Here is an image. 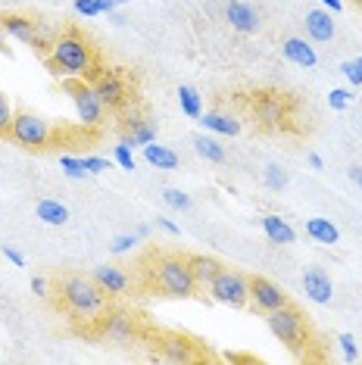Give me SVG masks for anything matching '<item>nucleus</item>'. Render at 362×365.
Here are the masks:
<instances>
[{
  "label": "nucleus",
  "instance_id": "2f4dec72",
  "mask_svg": "<svg viewBox=\"0 0 362 365\" xmlns=\"http://www.w3.org/2000/svg\"><path fill=\"white\" fill-rule=\"evenodd\" d=\"M341 72H343V78H347L353 88H359L362 85V56H356V60H347L341 66Z\"/></svg>",
  "mask_w": 362,
  "mask_h": 365
},
{
  "label": "nucleus",
  "instance_id": "a18cd8bd",
  "mask_svg": "<svg viewBox=\"0 0 362 365\" xmlns=\"http://www.w3.org/2000/svg\"><path fill=\"white\" fill-rule=\"evenodd\" d=\"M319 4H322L325 10H331V13H341L343 10V0H319Z\"/></svg>",
  "mask_w": 362,
  "mask_h": 365
},
{
  "label": "nucleus",
  "instance_id": "4c0bfd02",
  "mask_svg": "<svg viewBox=\"0 0 362 365\" xmlns=\"http://www.w3.org/2000/svg\"><path fill=\"white\" fill-rule=\"evenodd\" d=\"M81 160H85L88 175H100V172L110 169V160H103V156H81Z\"/></svg>",
  "mask_w": 362,
  "mask_h": 365
},
{
  "label": "nucleus",
  "instance_id": "9d476101",
  "mask_svg": "<svg viewBox=\"0 0 362 365\" xmlns=\"http://www.w3.org/2000/svg\"><path fill=\"white\" fill-rule=\"evenodd\" d=\"M284 303H287V294L275 284V281H269L262 275L250 278V306H253V309L272 312V309H278V306H284Z\"/></svg>",
  "mask_w": 362,
  "mask_h": 365
},
{
  "label": "nucleus",
  "instance_id": "5701e85b",
  "mask_svg": "<svg viewBox=\"0 0 362 365\" xmlns=\"http://www.w3.org/2000/svg\"><path fill=\"white\" fill-rule=\"evenodd\" d=\"M60 35H63V31L56 29L51 19H35V44H31V47H35L41 56H47L53 51V44H56V38H60Z\"/></svg>",
  "mask_w": 362,
  "mask_h": 365
},
{
  "label": "nucleus",
  "instance_id": "f8f14e48",
  "mask_svg": "<svg viewBox=\"0 0 362 365\" xmlns=\"http://www.w3.org/2000/svg\"><path fill=\"white\" fill-rule=\"evenodd\" d=\"M225 19H228V26L237 29V31H244V35H253V31L259 29L257 6L244 4V0H228V4H225Z\"/></svg>",
  "mask_w": 362,
  "mask_h": 365
},
{
  "label": "nucleus",
  "instance_id": "c756f323",
  "mask_svg": "<svg viewBox=\"0 0 362 365\" xmlns=\"http://www.w3.org/2000/svg\"><path fill=\"white\" fill-rule=\"evenodd\" d=\"M13 115H16V110H13V101L4 94V91H0V138H6V135H10Z\"/></svg>",
  "mask_w": 362,
  "mask_h": 365
},
{
  "label": "nucleus",
  "instance_id": "c85d7f7f",
  "mask_svg": "<svg viewBox=\"0 0 362 365\" xmlns=\"http://www.w3.org/2000/svg\"><path fill=\"white\" fill-rule=\"evenodd\" d=\"M60 169L76 181L88 178V169H85V160H81V156H60Z\"/></svg>",
  "mask_w": 362,
  "mask_h": 365
},
{
  "label": "nucleus",
  "instance_id": "423d86ee",
  "mask_svg": "<svg viewBox=\"0 0 362 365\" xmlns=\"http://www.w3.org/2000/svg\"><path fill=\"white\" fill-rule=\"evenodd\" d=\"M66 94H69L72 106H76V115L85 128H100L103 125V115H106V106L100 103L97 91L90 81L85 78H66Z\"/></svg>",
  "mask_w": 362,
  "mask_h": 365
},
{
  "label": "nucleus",
  "instance_id": "412c9836",
  "mask_svg": "<svg viewBox=\"0 0 362 365\" xmlns=\"http://www.w3.org/2000/svg\"><path fill=\"white\" fill-rule=\"evenodd\" d=\"M306 35L312 41H334V19L331 10H309L306 13Z\"/></svg>",
  "mask_w": 362,
  "mask_h": 365
},
{
  "label": "nucleus",
  "instance_id": "37998d69",
  "mask_svg": "<svg viewBox=\"0 0 362 365\" xmlns=\"http://www.w3.org/2000/svg\"><path fill=\"white\" fill-rule=\"evenodd\" d=\"M122 4H125V0H97V6H100V13H113V10H119Z\"/></svg>",
  "mask_w": 362,
  "mask_h": 365
},
{
  "label": "nucleus",
  "instance_id": "ea45409f",
  "mask_svg": "<svg viewBox=\"0 0 362 365\" xmlns=\"http://www.w3.org/2000/svg\"><path fill=\"white\" fill-rule=\"evenodd\" d=\"M31 290H35V297L47 300V297H51V281H47L44 275H35V278H31Z\"/></svg>",
  "mask_w": 362,
  "mask_h": 365
},
{
  "label": "nucleus",
  "instance_id": "9b49d317",
  "mask_svg": "<svg viewBox=\"0 0 362 365\" xmlns=\"http://www.w3.org/2000/svg\"><path fill=\"white\" fill-rule=\"evenodd\" d=\"M103 334L116 344H128L138 334V322L131 312H103Z\"/></svg>",
  "mask_w": 362,
  "mask_h": 365
},
{
  "label": "nucleus",
  "instance_id": "8fccbe9b",
  "mask_svg": "<svg viewBox=\"0 0 362 365\" xmlns=\"http://www.w3.org/2000/svg\"><path fill=\"white\" fill-rule=\"evenodd\" d=\"M138 237H150V225H138Z\"/></svg>",
  "mask_w": 362,
  "mask_h": 365
},
{
  "label": "nucleus",
  "instance_id": "49530a36",
  "mask_svg": "<svg viewBox=\"0 0 362 365\" xmlns=\"http://www.w3.org/2000/svg\"><path fill=\"white\" fill-rule=\"evenodd\" d=\"M306 160H309V165H312L316 172H322V169H325V163H322V156H319V153H309Z\"/></svg>",
  "mask_w": 362,
  "mask_h": 365
},
{
  "label": "nucleus",
  "instance_id": "f03ea898",
  "mask_svg": "<svg viewBox=\"0 0 362 365\" xmlns=\"http://www.w3.org/2000/svg\"><path fill=\"white\" fill-rule=\"evenodd\" d=\"M56 294H60V303L76 315V319H88V322L103 319L106 297H110L94 278L78 275V272H66V275L56 281Z\"/></svg>",
  "mask_w": 362,
  "mask_h": 365
},
{
  "label": "nucleus",
  "instance_id": "f257e3e1",
  "mask_svg": "<svg viewBox=\"0 0 362 365\" xmlns=\"http://www.w3.org/2000/svg\"><path fill=\"white\" fill-rule=\"evenodd\" d=\"M47 60V69L51 76L56 78H85V81H94L97 76L103 72L100 60H97V51L88 44V38L81 35L78 29H66L60 38H56L53 51L44 56Z\"/></svg>",
  "mask_w": 362,
  "mask_h": 365
},
{
  "label": "nucleus",
  "instance_id": "3c124183",
  "mask_svg": "<svg viewBox=\"0 0 362 365\" xmlns=\"http://www.w3.org/2000/svg\"><path fill=\"white\" fill-rule=\"evenodd\" d=\"M356 4H359V10H362V0H356Z\"/></svg>",
  "mask_w": 362,
  "mask_h": 365
},
{
  "label": "nucleus",
  "instance_id": "473e14b6",
  "mask_svg": "<svg viewBox=\"0 0 362 365\" xmlns=\"http://www.w3.org/2000/svg\"><path fill=\"white\" fill-rule=\"evenodd\" d=\"M350 101H353V94H350L347 88H331V94H328V106H331V110H337V113L347 110Z\"/></svg>",
  "mask_w": 362,
  "mask_h": 365
},
{
  "label": "nucleus",
  "instance_id": "cd10ccee",
  "mask_svg": "<svg viewBox=\"0 0 362 365\" xmlns=\"http://www.w3.org/2000/svg\"><path fill=\"white\" fill-rule=\"evenodd\" d=\"M191 144H194V150L200 153L207 163H225V147L216 144L212 138H207V135H197V138L191 140Z\"/></svg>",
  "mask_w": 362,
  "mask_h": 365
},
{
  "label": "nucleus",
  "instance_id": "393cba45",
  "mask_svg": "<svg viewBox=\"0 0 362 365\" xmlns=\"http://www.w3.org/2000/svg\"><path fill=\"white\" fill-rule=\"evenodd\" d=\"M35 215H38L41 222H44V225H56V228L69 222V210H66L60 200H41V203L35 206Z\"/></svg>",
  "mask_w": 362,
  "mask_h": 365
},
{
  "label": "nucleus",
  "instance_id": "c03bdc74",
  "mask_svg": "<svg viewBox=\"0 0 362 365\" xmlns=\"http://www.w3.org/2000/svg\"><path fill=\"white\" fill-rule=\"evenodd\" d=\"M347 178L353 181V185L362 187V165H350V169H347Z\"/></svg>",
  "mask_w": 362,
  "mask_h": 365
},
{
  "label": "nucleus",
  "instance_id": "2eb2a0df",
  "mask_svg": "<svg viewBox=\"0 0 362 365\" xmlns=\"http://www.w3.org/2000/svg\"><path fill=\"white\" fill-rule=\"evenodd\" d=\"M160 359L162 362H194L197 350L187 337L169 334V337H162V344H160Z\"/></svg>",
  "mask_w": 362,
  "mask_h": 365
},
{
  "label": "nucleus",
  "instance_id": "ddd939ff",
  "mask_svg": "<svg viewBox=\"0 0 362 365\" xmlns=\"http://www.w3.org/2000/svg\"><path fill=\"white\" fill-rule=\"evenodd\" d=\"M303 290H306V297L312 303H331L334 300V284H331V278L325 275V269H306L303 272Z\"/></svg>",
  "mask_w": 362,
  "mask_h": 365
},
{
  "label": "nucleus",
  "instance_id": "de8ad7c7",
  "mask_svg": "<svg viewBox=\"0 0 362 365\" xmlns=\"http://www.w3.org/2000/svg\"><path fill=\"white\" fill-rule=\"evenodd\" d=\"M228 362H253V356H241V353H228Z\"/></svg>",
  "mask_w": 362,
  "mask_h": 365
},
{
  "label": "nucleus",
  "instance_id": "72a5a7b5",
  "mask_svg": "<svg viewBox=\"0 0 362 365\" xmlns=\"http://www.w3.org/2000/svg\"><path fill=\"white\" fill-rule=\"evenodd\" d=\"M113 160H116L125 172H135V169H138L135 153H131V147H128V144H116V150H113Z\"/></svg>",
  "mask_w": 362,
  "mask_h": 365
},
{
  "label": "nucleus",
  "instance_id": "79ce46f5",
  "mask_svg": "<svg viewBox=\"0 0 362 365\" xmlns=\"http://www.w3.org/2000/svg\"><path fill=\"white\" fill-rule=\"evenodd\" d=\"M156 228H162L166 235H181V228L175 225L172 219H162V215H156Z\"/></svg>",
  "mask_w": 362,
  "mask_h": 365
},
{
  "label": "nucleus",
  "instance_id": "7ed1b4c3",
  "mask_svg": "<svg viewBox=\"0 0 362 365\" xmlns=\"http://www.w3.org/2000/svg\"><path fill=\"white\" fill-rule=\"evenodd\" d=\"M153 284L162 297H172V300H191V297H197L191 262H187V256H178V253H162L153 262Z\"/></svg>",
  "mask_w": 362,
  "mask_h": 365
},
{
  "label": "nucleus",
  "instance_id": "aec40b11",
  "mask_svg": "<svg viewBox=\"0 0 362 365\" xmlns=\"http://www.w3.org/2000/svg\"><path fill=\"white\" fill-rule=\"evenodd\" d=\"M262 231H266V237L272 240V244H278V247H287V244L297 240V231H294L281 215H275V212L262 215Z\"/></svg>",
  "mask_w": 362,
  "mask_h": 365
},
{
  "label": "nucleus",
  "instance_id": "09e8293b",
  "mask_svg": "<svg viewBox=\"0 0 362 365\" xmlns=\"http://www.w3.org/2000/svg\"><path fill=\"white\" fill-rule=\"evenodd\" d=\"M0 53L10 56V47H6V35H4V29H0Z\"/></svg>",
  "mask_w": 362,
  "mask_h": 365
},
{
  "label": "nucleus",
  "instance_id": "dca6fc26",
  "mask_svg": "<svg viewBox=\"0 0 362 365\" xmlns=\"http://www.w3.org/2000/svg\"><path fill=\"white\" fill-rule=\"evenodd\" d=\"M90 278H94L97 284H100V287H103L110 297L125 294L128 284H131V278H128L122 269H116V265H97V269H94V275H90Z\"/></svg>",
  "mask_w": 362,
  "mask_h": 365
},
{
  "label": "nucleus",
  "instance_id": "4468645a",
  "mask_svg": "<svg viewBox=\"0 0 362 365\" xmlns=\"http://www.w3.org/2000/svg\"><path fill=\"white\" fill-rule=\"evenodd\" d=\"M0 29H4L6 38L19 41V44H35V19L22 13H4L0 16Z\"/></svg>",
  "mask_w": 362,
  "mask_h": 365
},
{
  "label": "nucleus",
  "instance_id": "7c9ffc66",
  "mask_svg": "<svg viewBox=\"0 0 362 365\" xmlns=\"http://www.w3.org/2000/svg\"><path fill=\"white\" fill-rule=\"evenodd\" d=\"M162 200H166L172 210H191V194H185V190H178V187H166L162 190Z\"/></svg>",
  "mask_w": 362,
  "mask_h": 365
},
{
  "label": "nucleus",
  "instance_id": "6e6552de",
  "mask_svg": "<svg viewBox=\"0 0 362 365\" xmlns=\"http://www.w3.org/2000/svg\"><path fill=\"white\" fill-rule=\"evenodd\" d=\"M90 85H94L97 97H100V103L106 106V110H122V106L128 103V97H131L125 76L116 72V69H103L100 76L90 81Z\"/></svg>",
  "mask_w": 362,
  "mask_h": 365
},
{
  "label": "nucleus",
  "instance_id": "39448f33",
  "mask_svg": "<svg viewBox=\"0 0 362 365\" xmlns=\"http://www.w3.org/2000/svg\"><path fill=\"white\" fill-rule=\"evenodd\" d=\"M13 140L16 147H22V150H47L53 140V128L51 122L44 119V115L31 113V110H19L13 115V125H10V135H6Z\"/></svg>",
  "mask_w": 362,
  "mask_h": 365
},
{
  "label": "nucleus",
  "instance_id": "bb28decb",
  "mask_svg": "<svg viewBox=\"0 0 362 365\" xmlns=\"http://www.w3.org/2000/svg\"><path fill=\"white\" fill-rule=\"evenodd\" d=\"M150 140H156L153 122H135V125L122 135V144H128V147H144V144H150Z\"/></svg>",
  "mask_w": 362,
  "mask_h": 365
},
{
  "label": "nucleus",
  "instance_id": "0eeeda50",
  "mask_svg": "<svg viewBox=\"0 0 362 365\" xmlns=\"http://www.w3.org/2000/svg\"><path fill=\"white\" fill-rule=\"evenodd\" d=\"M210 297L222 306H232V309H244V306H250V278L241 275V272L234 269H222L216 272V278H212V284L207 287Z\"/></svg>",
  "mask_w": 362,
  "mask_h": 365
},
{
  "label": "nucleus",
  "instance_id": "20e7f679",
  "mask_svg": "<svg viewBox=\"0 0 362 365\" xmlns=\"http://www.w3.org/2000/svg\"><path fill=\"white\" fill-rule=\"evenodd\" d=\"M266 325L291 353H303L309 346V325L297 306L284 303V306H278V309L266 312Z\"/></svg>",
  "mask_w": 362,
  "mask_h": 365
},
{
  "label": "nucleus",
  "instance_id": "a19ab883",
  "mask_svg": "<svg viewBox=\"0 0 362 365\" xmlns=\"http://www.w3.org/2000/svg\"><path fill=\"white\" fill-rule=\"evenodd\" d=\"M4 256H6V262L16 265V269H22V265H26V256L16 250V247H4Z\"/></svg>",
  "mask_w": 362,
  "mask_h": 365
},
{
  "label": "nucleus",
  "instance_id": "58836bf2",
  "mask_svg": "<svg viewBox=\"0 0 362 365\" xmlns=\"http://www.w3.org/2000/svg\"><path fill=\"white\" fill-rule=\"evenodd\" d=\"M76 13L78 16H88V19H94V16H100V6H97V0H76Z\"/></svg>",
  "mask_w": 362,
  "mask_h": 365
},
{
  "label": "nucleus",
  "instance_id": "f704fd0d",
  "mask_svg": "<svg viewBox=\"0 0 362 365\" xmlns=\"http://www.w3.org/2000/svg\"><path fill=\"white\" fill-rule=\"evenodd\" d=\"M266 185L272 187V190H284L287 187V172L284 169H278V165H266Z\"/></svg>",
  "mask_w": 362,
  "mask_h": 365
},
{
  "label": "nucleus",
  "instance_id": "a878e982",
  "mask_svg": "<svg viewBox=\"0 0 362 365\" xmlns=\"http://www.w3.org/2000/svg\"><path fill=\"white\" fill-rule=\"evenodd\" d=\"M178 106H181V113H185L187 119H200V115H203V97L197 94L191 85H181L178 88Z\"/></svg>",
  "mask_w": 362,
  "mask_h": 365
},
{
  "label": "nucleus",
  "instance_id": "b1692460",
  "mask_svg": "<svg viewBox=\"0 0 362 365\" xmlns=\"http://www.w3.org/2000/svg\"><path fill=\"white\" fill-rule=\"evenodd\" d=\"M306 235L325 247H334L341 240V231L331 225V219H306Z\"/></svg>",
  "mask_w": 362,
  "mask_h": 365
},
{
  "label": "nucleus",
  "instance_id": "1a4fd4ad",
  "mask_svg": "<svg viewBox=\"0 0 362 365\" xmlns=\"http://www.w3.org/2000/svg\"><path fill=\"white\" fill-rule=\"evenodd\" d=\"M253 115H257L259 125L281 128L287 122V101L275 91H262V94L253 97Z\"/></svg>",
  "mask_w": 362,
  "mask_h": 365
},
{
  "label": "nucleus",
  "instance_id": "a211bd4d",
  "mask_svg": "<svg viewBox=\"0 0 362 365\" xmlns=\"http://www.w3.org/2000/svg\"><path fill=\"white\" fill-rule=\"evenodd\" d=\"M187 262H191L197 290H207V287L212 284V278H216V272L222 269V262H219V259H212V256H207V253H194V256H187Z\"/></svg>",
  "mask_w": 362,
  "mask_h": 365
},
{
  "label": "nucleus",
  "instance_id": "f3484780",
  "mask_svg": "<svg viewBox=\"0 0 362 365\" xmlns=\"http://www.w3.org/2000/svg\"><path fill=\"white\" fill-rule=\"evenodd\" d=\"M281 53H284L287 63L300 66V69H312V66L319 63V56H316V51H312V44H306V38H287Z\"/></svg>",
  "mask_w": 362,
  "mask_h": 365
},
{
  "label": "nucleus",
  "instance_id": "4be33fe9",
  "mask_svg": "<svg viewBox=\"0 0 362 365\" xmlns=\"http://www.w3.org/2000/svg\"><path fill=\"white\" fill-rule=\"evenodd\" d=\"M144 160L156 165V169H178V153L172 150V147H162V144H156V140H150V144H144Z\"/></svg>",
  "mask_w": 362,
  "mask_h": 365
},
{
  "label": "nucleus",
  "instance_id": "6ab92c4d",
  "mask_svg": "<svg viewBox=\"0 0 362 365\" xmlns=\"http://www.w3.org/2000/svg\"><path fill=\"white\" fill-rule=\"evenodd\" d=\"M197 122L207 131H212V135H225V138L241 135V119H234V115H228V113H203Z\"/></svg>",
  "mask_w": 362,
  "mask_h": 365
},
{
  "label": "nucleus",
  "instance_id": "e433bc0d",
  "mask_svg": "<svg viewBox=\"0 0 362 365\" xmlns=\"http://www.w3.org/2000/svg\"><path fill=\"white\" fill-rule=\"evenodd\" d=\"M337 344H341V353H343V359H347V362H356V356H359L356 337H353V334H341V337H337Z\"/></svg>",
  "mask_w": 362,
  "mask_h": 365
},
{
  "label": "nucleus",
  "instance_id": "c9c22d12",
  "mask_svg": "<svg viewBox=\"0 0 362 365\" xmlns=\"http://www.w3.org/2000/svg\"><path fill=\"white\" fill-rule=\"evenodd\" d=\"M138 240H141V237H138V231H135V235H116V237H113V244H110V250L113 253H128V250H135V247H138Z\"/></svg>",
  "mask_w": 362,
  "mask_h": 365
}]
</instances>
